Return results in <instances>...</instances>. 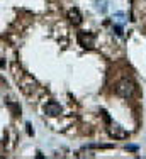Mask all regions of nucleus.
Listing matches in <instances>:
<instances>
[{
    "instance_id": "1",
    "label": "nucleus",
    "mask_w": 146,
    "mask_h": 159,
    "mask_svg": "<svg viewBox=\"0 0 146 159\" xmlns=\"http://www.w3.org/2000/svg\"><path fill=\"white\" fill-rule=\"evenodd\" d=\"M134 91H136V83L132 80H127V78L121 80L115 86V93L122 98H131L134 95Z\"/></svg>"
},
{
    "instance_id": "2",
    "label": "nucleus",
    "mask_w": 146,
    "mask_h": 159,
    "mask_svg": "<svg viewBox=\"0 0 146 159\" xmlns=\"http://www.w3.org/2000/svg\"><path fill=\"white\" fill-rule=\"evenodd\" d=\"M94 41H95V37L92 36L90 32H87V30H80V32H78V42L83 47L92 49V47H94Z\"/></svg>"
},
{
    "instance_id": "3",
    "label": "nucleus",
    "mask_w": 146,
    "mask_h": 159,
    "mask_svg": "<svg viewBox=\"0 0 146 159\" xmlns=\"http://www.w3.org/2000/svg\"><path fill=\"white\" fill-rule=\"evenodd\" d=\"M44 112H46L49 117H58V115L61 113V105L58 103V101L51 100V101H48V103L44 105Z\"/></svg>"
},
{
    "instance_id": "4",
    "label": "nucleus",
    "mask_w": 146,
    "mask_h": 159,
    "mask_svg": "<svg viewBox=\"0 0 146 159\" xmlns=\"http://www.w3.org/2000/svg\"><path fill=\"white\" fill-rule=\"evenodd\" d=\"M68 19H70L71 24H75V26H78V24L81 22V15H80V10L75 7V9H70V12H68Z\"/></svg>"
},
{
    "instance_id": "5",
    "label": "nucleus",
    "mask_w": 146,
    "mask_h": 159,
    "mask_svg": "<svg viewBox=\"0 0 146 159\" xmlns=\"http://www.w3.org/2000/svg\"><path fill=\"white\" fill-rule=\"evenodd\" d=\"M109 134H111L114 139H124L126 135H127L119 125H111V127H109Z\"/></svg>"
},
{
    "instance_id": "6",
    "label": "nucleus",
    "mask_w": 146,
    "mask_h": 159,
    "mask_svg": "<svg viewBox=\"0 0 146 159\" xmlns=\"http://www.w3.org/2000/svg\"><path fill=\"white\" fill-rule=\"evenodd\" d=\"M7 105H9V108L12 110V113H14V115H20V105H19V103H14V101H9Z\"/></svg>"
},
{
    "instance_id": "7",
    "label": "nucleus",
    "mask_w": 146,
    "mask_h": 159,
    "mask_svg": "<svg viewBox=\"0 0 146 159\" xmlns=\"http://www.w3.org/2000/svg\"><path fill=\"white\" fill-rule=\"evenodd\" d=\"M102 117H104V120L107 122V124H111V117L107 115V112H105V110H102Z\"/></svg>"
},
{
    "instance_id": "8",
    "label": "nucleus",
    "mask_w": 146,
    "mask_h": 159,
    "mask_svg": "<svg viewBox=\"0 0 146 159\" xmlns=\"http://www.w3.org/2000/svg\"><path fill=\"white\" fill-rule=\"evenodd\" d=\"M114 29H115V34H117V36H122V29H121V26H115Z\"/></svg>"
},
{
    "instance_id": "9",
    "label": "nucleus",
    "mask_w": 146,
    "mask_h": 159,
    "mask_svg": "<svg viewBox=\"0 0 146 159\" xmlns=\"http://www.w3.org/2000/svg\"><path fill=\"white\" fill-rule=\"evenodd\" d=\"M26 127H27V132H29V135H32V134H34V130H32V127H31V124H27Z\"/></svg>"
},
{
    "instance_id": "10",
    "label": "nucleus",
    "mask_w": 146,
    "mask_h": 159,
    "mask_svg": "<svg viewBox=\"0 0 146 159\" xmlns=\"http://www.w3.org/2000/svg\"><path fill=\"white\" fill-rule=\"evenodd\" d=\"M127 149H129V151H136L138 147H136V145H127Z\"/></svg>"
}]
</instances>
